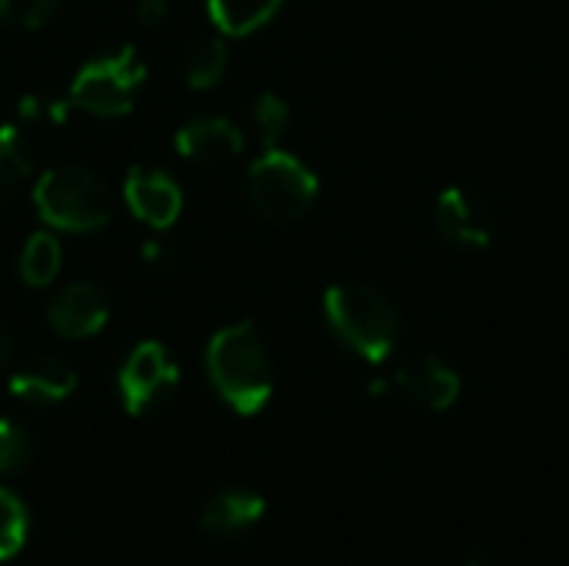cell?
I'll return each instance as SVG.
<instances>
[{"label":"cell","instance_id":"1","mask_svg":"<svg viewBox=\"0 0 569 566\" xmlns=\"http://www.w3.org/2000/svg\"><path fill=\"white\" fill-rule=\"evenodd\" d=\"M207 374L217 394L240 417H253L273 394V364L260 330L243 320L217 330L207 344Z\"/></svg>","mask_w":569,"mask_h":566},{"label":"cell","instance_id":"2","mask_svg":"<svg viewBox=\"0 0 569 566\" xmlns=\"http://www.w3.org/2000/svg\"><path fill=\"white\" fill-rule=\"evenodd\" d=\"M323 317L333 337L367 364H383L397 347V307L370 284H333L323 294Z\"/></svg>","mask_w":569,"mask_h":566},{"label":"cell","instance_id":"3","mask_svg":"<svg viewBox=\"0 0 569 566\" xmlns=\"http://www.w3.org/2000/svg\"><path fill=\"white\" fill-rule=\"evenodd\" d=\"M33 207L43 224L67 234H90L110 224L113 200L107 183L77 163H60L40 173L33 183Z\"/></svg>","mask_w":569,"mask_h":566},{"label":"cell","instance_id":"4","mask_svg":"<svg viewBox=\"0 0 569 566\" xmlns=\"http://www.w3.org/2000/svg\"><path fill=\"white\" fill-rule=\"evenodd\" d=\"M247 200L250 207L270 220V224H297L303 220L320 193V180L317 173L293 153L270 147L263 150L250 170H247Z\"/></svg>","mask_w":569,"mask_h":566},{"label":"cell","instance_id":"5","mask_svg":"<svg viewBox=\"0 0 569 566\" xmlns=\"http://www.w3.org/2000/svg\"><path fill=\"white\" fill-rule=\"evenodd\" d=\"M147 80V63L137 47L123 43L110 53L87 60L70 83V103L93 117H123L133 110L137 93Z\"/></svg>","mask_w":569,"mask_h":566},{"label":"cell","instance_id":"6","mask_svg":"<svg viewBox=\"0 0 569 566\" xmlns=\"http://www.w3.org/2000/svg\"><path fill=\"white\" fill-rule=\"evenodd\" d=\"M177 384H180V367L170 357V350L163 344H157V340L137 344L127 354V360H123V367L117 374L120 404L133 417L163 407L173 397Z\"/></svg>","mask_w":569,"mask_h":566},{"label":"cell","instance_id":"7","mask_svg":"<svg viewBox=\"0 0 569 566\" xmlns=\"http://www.w3.org/2000/svg\"><path fill=\"white\" fill-rule=\"evenodd\" d=\"M437 230L453 244L467 250H487L497 237V217L490 203L463 187H447L433 203Z\"/></svg>","mask_w":569,"mask_h":566},{"label":"cell","instance_id":"8","mask_svg":"<svg viewBox=\"0 0 569 566\" xmlns=\"http://www.w3.org/2000/svg\"><path fill=\"white\" fill-rule=\"evenodd\" d=\"M123 200L137 220H143L147 227H157V230L170 227L183 210V193H180L177 180L153 167H133L127 173Z\"/></svg>","mask_w":569,"mask_h":566},{"label":"cell","instance_id":"9","mask_svg":"<svg viewBox=\"0 0 569 566\" xmlns=\"http://www.w3.org/2000/svg\"><path fill=\"white\" fill-rule=\"evenodd\" d=\"M110 317V304H107V294L97 287V284H70L63 287L53 300H50V310H47V320L50 327L67 337V340H83V337H93L103 330Z\"/></svg>","mask_w":569,"mask_h":566},{"label":"cell","instance_id":"10","mask_svg":"<svg viewBox=\"0 0 569 566\" xmlns=\"http://www.w3.org/2000/svg\"><path fill=\"white\" fill-rule=\"evenodd\" d=\"M177 153L193 163H227L240 157L243 150V133L233 120L227 117H197L183 123L173 137Z\"/></svg>","mask_w":569,"mask_h":566},{"label":"cell","instance_id":"11","mask_svg":"<svg viewBox=\"0 0 569 566\" xmlns=\"http://www.w3.org/2000/svg\"><path fill=\"white\" fill-rule=\"evenodd\" d=\"M397 384H400V390L413 404H420L427 410H447L460 397V377H457V370L447 367L433 354H420V357L407 360L400 367V374H397Z\"/></svg>","mask_w":569,"mask_h":566},{"label":"cell","instance_id":"12","mask_svg":"<svg viewBox=\"0 0 569 566\" xmlns=\"http://www.w3.org/2000/svg\"><path fill=\"white\" fill-rule=\"evenodd\" d=\"M73 390H77V374L60 357H37L10 377V394L17 400L37 404V407L60 404Z\"/></svg>","mask_w":569,"mask_h":566},{"label":"cell","instance_id":"13","mask_svg":"<svg viewBox=\"0 0 569 566\" xmlns=\"http://www.w3.org/2000/svg\"><path fill=\"white\" fill-rule=\"evenodd\" d=\"M267 514V500L257 490H243V487H227L217 490L203 510H200V527L207 534L217 537H233L240 530H250L253 524H260V517Z\"/></svg>","mask_w":569,"mask_h":566},{"label":"cell","instance_id":"14","mask_svg":"<svg viewBox=\"0 0 569 566\" xmlns=\"http://www.w3.org/2000/svg\"><path fill=\"white\" fill-rule=\"evenodd\" d=\"M283 0H207L210 23L227 37H247L270 23Z\"/></svg>","mask_w":569,"mask_h":566},{"label":"cell","instance_id":"15","mask_svg":"<svg viewBox=\"0 0 569 566\" xmlns=\"http://www.w3.org/2000/svg\"><path fill=\"white\" fill-rule=\"evenodd\" d=\"M227 70V47L220 37H197L183 53V77L193 90H210Z\"/></svg>","mask_w":569,"mask_h":566},{"label":"cell","instance_id":"16","mask_svg":"<svg viewBox=\"0 0 569 566\" xmlns=\"http://www.w3.org/2000/svg\"><path fill=\"white\" fill-rule=\"evenodd\" d=\"M60 274V244L53 234L37 230L27 237L23 250H20V277L27 287H47L53 284V277Z\"/></svg>","mask_w":569,"mask_h":566},{"label":"cell","instance_id":"17","mask_svg":"<svg viewBox=\"0 0 569 566\" xmlns=\"http://www.w3.org/2000/svg\"><path fill=\"white\" fill-rule=\"evenodd\" d=\"M30 534V514L23 507V500L0 487V560H13Z\"/></svg>","mask_w":569,"mask_h":566},{"label":"cell","instance_id":"18","mask_svg":"<svg viewBox=\"0 0 569 566\" xmlns=\"http://www.w3.org/2000/svg\"><path fill=\"white\" fill-rule=\"evenodd\" d=\"M250 123H253V130H257L263 150L277 147V140L283 137V130H287V123H290V107H287V100H283L280 93H270V90L257 93L253 103H250Z\"/></svg>","mask_w":569,"mask_h":566},{"label":"cell","instance_id":"19","mask_svg":"<svg viewBox=\"0 0 569 566\" xmlns=\"http://www.w3.org/2000/svg\"><path fill=\"white\" fill-rule=\"evenodd\" d=\"M30 173V143L17 123H0V187H13Z\"/></svg>","mask_w":569,"mask_h":566},{"label":"cell","instance_id":"20","mask_svg":"<svg viewBox=\"0 0 569 566\" xmlns=\"http://www.w3.org/2000/svg\"><path fill=\"white\" fill-rule=\"evenodd\" d=\"M70 97H50V93H23L17 100V110L27 123H43V127H60L70 117Z\"/></svg>","mask_w":569,"mask_h":566},{"label":"cell","instance_id":"21","mask_svg":"<svg viewBox=\"0 0 569 566\" xmlns=\"http://www.w3.org/2000/svg\"><path fill=\"white\" fill-rule=\"evenodd\" d=\"M33 457V440L30 434L17 424L0 417V474H17L23 464Z\"/></svg>","mask_w":569,"mask_h":566},{"label":"cell","instance_id":"22","mask_svg":"<svg viewBox=\"0 0 569 566\" xmlns=\"http://www.w3.org/2000/svg\"><path fill=\"white\" fill-rule=\"evenodd\" d=\"M57 10V0H0V20L20 30L43 27Z\"/></svg>","mask_w":569,"mask_h":566},{"label":"cell","instance_id":"23","mask_svg":"<svg viewBox=\"0 0 569 566\" xmlns=\"http://www.w3.org/2000/svg\"><path fill=\"white\" fill-rule=\"evenodd\" d=\"M143 264H150L153 270H167L173 264V254L163 240H147L143 244Z\"/></svg>","mask_w":569,"mask_h":566},{"label":"cell","instance_id":"24","mask_svg":"<svg viewBox=\"0 0 569 566\" xmlns=\"http://www.w3.org/2000/svg\"><path fill=\"white\" fill-rule=\"evenodd\" d=\"M167 17V0H140L137 3V20L143 27H157Z\"/></svg>","mask_w":569,"mask_h":566},{"label":"cell","instance_id":"25","mask_svg":"<svg viewBox=\"0 0 569 566\" xmlns=\"http://www.w3.org/2000/svg\"><path fill=\"white\" fill-rule=\"evenodd\" d=\"M10 350H13V344H10V334L0 327V370L7 367V360H10Z\"/></svg>","mask_w":569,"mask_h":566}]
</instances>
